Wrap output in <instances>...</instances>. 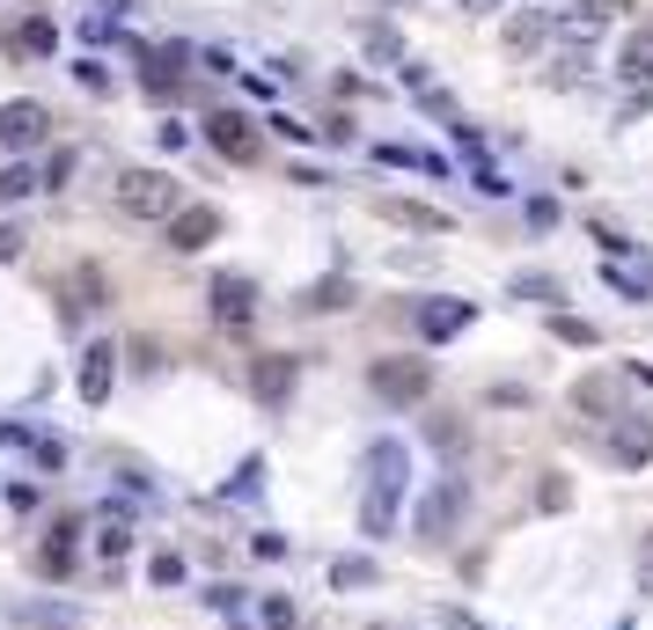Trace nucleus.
<instances>
[{
	"instance_id": "8",
	"label": "nucleus",
	"mask_w": 653,
	"mask_h": 630,
	"mask_svg": "<svg viewBox=\"0 0 653 630\" xmlns=\"http://www.w3.org/2000/svg\"><path fill=\"white\" fill-rule=\"evenodd\" d=\"M206 147L213 155H228V161H250L257 155V125H250L243 110H213L206 118Z\"/></svg>"
},
{
	"instance_id": "30",
	"label": "nucleus",
	"mask_w": 653,
	"mask_h": 630,
	"mask_svg": "<svg viewBox=\"0 0 653 630\" xmlns=\"http://www.w3.org/2000/svg\"><path fill=\"white\" fill-rule=\"evenodd\" d=\"M147 579H155V587H184V558L177 550H162V558L147 564Z\"/></svg>"
},
{
	"instance_id": "7",
	"label": "nucleus",
	"mask_w": 653,
	"mask_h": 630,
	"mask_svg": "<svg viewBox=\"0 0 653 630\" xmlns=\"http://www.w3.org/2000/svg\"><path fill=\"white\" fill-rule=\"evenodd\" d=\"M294 382H301V367L286 360V352H265L257 367H250V396L265 403V411H286V396H294Z\"/></svg>"
},
{
	"instance_id": "4",
	"label": "nucleus",
	"mask_w": 653,
	"mask_h": 630,
	"mask_svg": "<svg viewBox=\"0 0 653 630\" xmlns=\"http://www.w3.org/2000/svg\"><path fill=\"white\" fill-rule=\"evenodd\" d=\"M368 388L382 403H419L426 388H433V367H426V360H374L368 367Z\"/></svg>"
},
{
	"instance_id": "16",
	"label": "nucleus",
	"mask_w": 653,
	"mask_h": 630,
	"mask_svg": "<svg viewBox=\"0 0 653 630\" xmlns=\"http://www.w3.org/2000/svg\"><path fill=\"white\" fill-rule=\"evenodd\" d=\"M16 52L22 59H52L59 52V22L52 16H22L16 22Z\"/></svg>"
},
{
	"instance_id": "23",
	"label": "nucleus",
	"mask_w": 653,
	"mask_h": 630,
	"mask_svg": "<svg viewBox=\"0 0 653 630\" xmlns=\"http://www.w3.org/2000/svg\"><path fill=\"white\" fill-rule=\"evenodd\" d=\"M74 528H81L74 513H67V521H52V543H45V572H67V564H74Z\"/></svg>"
},
{
	"instance_id": "42",
	"label": "nucleus",
	"mask_w": 653,
	"mask_h": 630,
	"mask_svg": "<svg viewBox=\"0 0 653 630\" xmlns=\"http://www.w3.org/2000/svg\"><path fill=\"white\" fill-rule=\"evenodd\" d=\"M493 8H507V0H462V16H493Z\"/></svg>"
},
{
	"instance_id": "40",
	"label": "nucleus",
	"mask_w": 653,
	"mask_h": 630,
	"mask_svg": "<svg viewBox=\"0 0 653 630\" xmlns=\"http://www.w3.org/2000/svg\"><path fill=\"white\" fill-rule=\"evenodd\" d=\"M536 506H550V513L565 506V476H544V491H536Z\"/></svg>"
},
{
	"instance_id": "34",
	"label": "nucleus",
	"mask_w": 653,
	"mask_h": 630,
	"mask_svg": "<svg viewBox=\"0 0 653 630\" xmlns=\"http://www.w3.org/2000/svg\"><path fill=\"white\" fill-rule=\"evenodd\" d=\"M74 161H81V155H74V147H59V155H45V184H52V191H59V184H67V176H74Z\"/></svg>"
},
{
	"instance_id": "17",
	"label": "nucleus",
	"mask_w": 653,
	"mask_h": 630,
	"mask_svg": "<svg viewBox=\"0 0 653 630\" xmlns=\"http://www.w3.org/2000/svg\"><path fill=\"white\" fill-rule=\"evenodd\" d=\"M617 73H624V81H653V22H646V30H632V37H624V52H617Z\"/></svg>"
},
{
	"instance_id": "25",
	"label": "nucleus",
	"mask_w": 653,
	"mask_h": 630,
	"mask_svg": "<svg viewBox=\"0 0 653 630\" xmlns=\"http://www.w3.org/2000/svg\"><path fill=\"white\" fill-rule=\"evenodd\" d=\"M602 279L617 286L624 301H653V272H624V264H610V272H602Z\"/></svg>"
},
{
	"instance_id": "20",
	"label": "nucleus",
	"mask_w": 653,
	"mask_h": 630,
	"mask_svg": "<svg viewBox=\"0 0 653 630\" xmlns=\"http://www.w3.org/2000/svg\"><path fill=\"white\" fill-rule=\"evenodd\" d=\"M389 220H405V228H426V235H441L448 228V213H433V206H419V198H389Z\"/></svg>"
},
{
	"instance_id": "38",
	"label": "nucleus",
	"mask_w": 653,
	"mask_h": 630,
	"mask_svg": "<svg viewBox=\"0 0 653 630\" xmlns=\"http://www.w3.org/2000/svg\"><path fill=\"white\" fill-rule=\"evenodd\" d=\"M646 110H653V88H632V96H624V118H617V125H639Z\"/></svg>"
},
{
	"instance_id": "27",
	"label": "nucleus",
	"mask_w": 653,
	"mask_h": 630,
	"mask_svg": "<svg viewBox=\"0 0 653 630\" xmlns=\"http://www.w3.org/2000/svg\"><path fill=\"white\" fill-rule=\"evenodd\" d=\"M96 550H104V558H125V550H133V535H125V513H104V535H96Z\"/></svg>"
},
{
	"instance_id": "37",
	"label": "nucleus",
	"mask_w": 653,
	"mask_h": 630,
	"mask_svg": "<svg viewBox=\"0 0 653 630\" xmlns=\"http://www.w3.org/2000/svg\"><path fill=\"white\" fill-rule=\"evenodd\" d=\"M639 594H653V528L639 535Z\"/></svg>"
},
{
	"instance_id": "9",
	"label": "nucleus",
	"mask_w": 653,
	"mask_h": 630,
	"mask_svg": "<svg viewBox=\"0 0 653 630\" xmlns=\"http://www.w3.org/2000/svg\"><path fill=\"white\" fill-rule=\"evenodd\" d=\"M162 235H169V249H177V257H198V249L221 235V213H213V206H184Z\"/></svg>"
},
{
	"instance_id": "13",
	"label": "nucleus",
	"mask_w": 653,
	"mask_h": 630,
	"mask_svg": "<svg viewBox=\"0 0 653 630\" xmlns=\"http://www.w3.org/2000/svg\"><path fill=\"white\" fill-rule=\"evenodd\" d=\"M213 315H221V323H250V315H257V286L221 272V279H213Z\"/></svg>"
},
{
	"instance_id": "41",
	"label": "nucleus",
	"mask_w": 653,
	"mask_h": 630,
	"mask_svg": "<svg viewBox=\"0 0 653 630\" xmlns=\"http://www.w3.org/2000/svg\"><path fill=\"white\" fill-rule=\"evenodd\" d=\"M8 257H22V228H8V220H0V264Z\"/></svg>"
},
{
	"instance_id": "3",
	"label": "nucleus",
	"mask_w": 653,
	"mask_h": 630,
	"mask_svg": "<svg viewBox=\"0 0 653 630\" xmlns=\"http://www.w3.org/2000/svg\"><path fill=\"white\" fill-rule=\"evenodd\" d=\"M617 8H632V0H581V8H550V37H558L565 52H587L602 37V22L617 16Z\"/></svg>"
},
{
	"instance_id": "21",
	"label": "nucleus",
	"mask_w": 653,
	"mask_h": 630,
	"mask_svg": "<svg viewBox=\"0 0 653 630\" xmlns=\"http://www.w3.org/2000/svg\"><path fill=\"white\" fill-rule=\"evenodd\" d=\"M374 161L382 169H426V176H448L441 155H419V147H374Z\"/></svg>"
},
{
	"instance_id": "33",
	"label": "nucleus",
	"mask_w": 653,
	"mask_h": 630,
	"mask_svg": "<svg viewBox=\"0 0 653 630\" xmlns=\"http://www.w3.org/2000/svg\"><path fill=\"white\" fill-rule=\"evenodd\" d=\"M345 301H353V286H345V279H323L316 294H309V308H345Z\"/></svg>"
},
{
	"instance_id": "18",
	"label": "nucleus",
	"mask_w": 653,
	"mask_h": 630,
	"mask_svg": "<svg viewBox=\"0 0 653 630\" xmlns=\"http://www.w3.org/2000/svg\"><path fill=\"white\" fill-rule=\"evenodd\" d=\"M550 37V8H522V16L507 22V52H536Z\"/></svg>"
},
{
	"instance_id": "26",
	"label": "nucleus",
	"mask_w": 653,
	"mask_h": 630,
	"mask_svg": "<svg viewBox=\"0 0 653 630\" xmlns=\"http://www.w3.org/2000/svg\"><path fill=\"white\" fill-rule=\"evenodd\" d=\"M257 623H265V630H294V623H301V609H294L286 594H265V601H257Z\"/></svg>"
},
{
	"instance_id": "44",
	"label": "nucleus",
	"mask_w": 653,
	"mask_h": 630,
	"mask_svg": "<svg viewBox=\"0 0 653 630\" xmlns=\"http://www.w3.org/2000/svg\"><path fill=\"white\" fill-rule=\"evenodd\" d=\"M389 8H405V0H389Z\"/></svg>"
},
{
	"instance_id": "15",
	"label": "nucleus",
	"mask_w": 653,
	"mask_h": 630,
	"mask_svg": "<svg viewBox=\"0 0 653 630\" xmlns=\"http://www.w3.org/2000/svg\"><path fill=\"white\" fill-rule=\"evenodd\" d=\"M147 67H140V81H147V96H169V88H177V67L192 52H184V45H162V52H140Z\"/></svg>"
},
{
	"instance_id": "5",
	"label": "nucleus",
	"mask_w": 653,
	"mask_h": 630,
	"mask_svg": "<svg viewBox=\"0 0 653 630\" xmlns=\"http://www.w3.org/2000/svg\"><path fill=\"white\" fill-rule=\"evenodd\" d=\"M52 132V118H45V104H30V96H16V104H0V147L8 155H30L37 140Z\"/></svg>"
},
{
	"instance_id": "11",
	"label": "nucleus",
	"mask_w": 653,
	"mask_h": 630,
	"mask_svg": "<svg viewBox=\"0 0 653 630\" xmlns=\"http://www.w3.org/2000/svg\"><path fill=\"white\" fill-rule=\"evenodd\" d=\"M110 382H118V345H89L81 352V403H110Z\"/></svg>"
},
{
	"instance_id": "24",
	"label": "nucleus",
	"mask_w": 653,
	"mask_h": 630,
	"mask_svg": "<svg viewBox=\"0 0 653 630\" xmlns=\"http://www.w3.org/2000/svg\"><path fill=\"white\" fill-rule=\"evenodd\" d=\"M550 337H558V345H581V352L602 345V331H595V323H581V315H550Z\"/></svg>"
},
{
	"instance_id": "32",
	"label": "nucleus",
	"mask_w": 653,
	"mask_h": 630,
	"mask_svg": "<svg viewBox=\"0 0 653 630\" xmlns=\"http://www.w3.org/2000/svg\"><path fill=\"white\" fill-rule=\"evenodd\" d=\"M74 81L89 88V96H104V88H110V73H104V59H74Z\"/></svg>"
},
{
	"instance_id": "10",
	"label": "nucleus",
	"mask_w": 653,
	"mask_h": 630,
	"mask_svg": "<svg viewBox=\"0 0 653 630\" xmlns=\"http://www.w3.org/2000/svg\"><path fill=\"white\" fill-rule=\"evenodd\" d=\"M610 462H617V470H646L653 462V419H617L610 425Z\"/></svg>"
},
{
	"instance_id": "2",
	"label": "nucleus",
	"mask_w": 653,
	"mask_h": 630,
	"mask_svg": "<svg viewBox=\"0 0 653 630\" xmlns=\"http://www.w3.org/2000/svg\"><path fill=\"white\" fill-rule=\"evenodd\" d=\"M118 206L133 213V220H162V228L184 213V206H177V184H169L162 169H125V176H118Z\"/></svg>"
},
{
	"instance_id": "22",
	"label": "nucleus",
	"mask_w": 653,
	"mask_h": 630,
	"mask_svg": "<svg viewBox=\"0 0 653 630\" xmlns=\"http://www.w3.org/2000/svg\"><path fill=\"white\" fill-rule=\"evenodd\" d=\"M37 184H45V169H22V161H8V169H0V206H16V198H30Z\"/></svg>"
},
{
	"instance_id": "35",
	"label": "nucleus",
	"mask_w": 653,
	"mask_h": 630,
	"mask_svg": "<svg viewBox=\"0 0 653 630\" xmlns=\"http://www.w3.org/2000/svg\"><path fill=\"white\" fill-rule=\"evenodd\" d=\"M206 609H221V616H235V609H243V587H206Z\"/></svg>"
},
{
	"instance_id": "12",
	"label": "nucleus",
	"mask_w": 653,
	"mask_h": 630,
	"mask_svg": "<svg viewBox=\"0 0 653 630\" xmlns=\"http://www.w3.org/2000/svg\"><path fill=\"white\" fill-rule=\"evenodd\" d=\"M470 315H477L470 301H426V308H419V337H426V345H441V337H456Z\"/></svg>"
},
{
	"instance_id": "31",
	"label": "nucleus",
	"mask_w": 653,
	"mask_h": 630,
	"mask_svg": "<svg viewBox=\"0 0 653 630\" xmlns=\"http://www.w3.org/2000/svg\"><path fill=\"white\" fill-rule=\"evenodd\" d=\"M331 579H338V587H368L374 564H368V558H338V564H331Z\"/></svg>"
},
{
	"instance_id": "28",
	"label": "nucleus",
	"mask_w": 653,
	"mask_h": 630,
	"mask_svg": "<svg viewBox=\"0 0 653 630\" xmlns=\"http://www.w3.org/2000/svg\"><path fill=\"white\" fill-rule=\"evenodd\" d=\"M514 301H558V279H544V272H522V279H514Z\"/></svg>"
},
{
	"instance_id": "19",
	"label": "nucleus",
	"mask_w": 653,
	"mask_h": 630,
	"mask_svg": "<svg viewBox=\"0 0 653 630\" xmlns=\"http://www.w3.org/2000/svg\"><path fill=\"white\" fill-rule=\"evenodd\" d=\"M573 411H595V419H617V382H602V374L573 382Z\"/></svg>"
},
{
	"instance_id": "29",
	"label": "nucleus",
	"mask_w": 653,
	"mask_h": 630,
	"mask_svg": "<svg viewBox=\"0 0 653 630\" xmlns=\"http://www.w3.org/2000/svg\"><path fill=\"white\" fill-rule=\"evenodd\" d=\"M257 491H265V462L250 455V462H243V476L228 484V499H257Z\"/></svg>"
},
{
	"instance_id": "36",
	"label": "nucleus",
	"mask_w": 653,
	"mask_h": 630,
	"mask_svg": "<svg viewBox=\"0 0 653 630\" xmlns=\"http://www.w3.org/2000/svg\"><path fill=\"white\" fill-rule=\"evenodd\" d=\"M265 125H272V132H280V140H294V147H301V140H309V125H301V118H286V110H272V118H265Z\"/></svg>"
},
{
	"instance_id": "43",
	"label": "nucleus",
	"mask_w": 653,
	"mask_h": 630,
	"mask_svg": "<svg viewBox=\"0 0 653 630\" xmlns=\"http://www.w3.org/2000/svg\"><path fill=\"white\" fill-rule=\"evenodd\" d=\"M96 8H104V22H110V16H125V8H133V0H96Z\"/></svg>"
},
{
	"instance_id": "39",
	"label": "nucleus",
	"mask_w": 653,
	"mask_h": 630,
	"mask_svg": "<svg viewBox=\"0 0 653 630\" xmlns=\"http://www.w3.org/2000/svg\"><path fill=\"white\" fill-rule=\"evenodd\" d=\"M529 228H536V235L558 228V206H550V198H529Z\"/></svg>"
},
{
	"instance_id": "1",
	"label": "nucleus",
	"mask_w": 653,
	"mask_h": 630,
	"mask_svg": "<svg viewBox=\"0 0 653 630\" xmlns=\"http://www.w3.org/2000/svg\"><path fill=\"white\" fill-rule=\"evenodd\" d=\"M360 470H368V491H360V528H368V535H389V528H397V513H405V484H411L405 440H374Z\"/></svg>"
},
{
	"instance_id": "14",
	"label": "nucleus",
	"mask_w": 653,
	"mask_h": 630,
	"mask_svg": "<svg viewBox=\"0 0 653 630\" xmlns=\"http://www.w3.org/2000/svg\"><path fill=\"white\" fill-rule=\"evenodd\" d=\"M89 308H104V272L96 264H74L67 272V323H81Z\"/></svg>"
},
{
	"instance_id": "6",
	"label": "nucleus",
	"mask_w": 653,
	"mask_h": 630,
	"mask_svg": "<svg viewBox=\"0 0 653 630\" xmlns=\"http://www.w3.org/2000/svg\"><path fill=\"white\" fill-rule=\"evenodd\" d=\"M456 513H462V476H448V484H433L419 499V535L426 543H448L456 535Z\"/></svg>"
}]
</instances>
